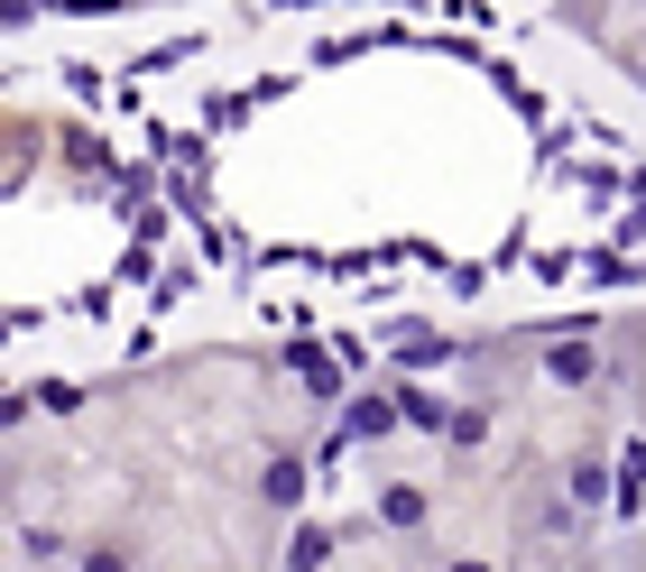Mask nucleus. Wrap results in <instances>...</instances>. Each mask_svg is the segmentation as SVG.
<instances>
[{
    "mask_svg": "<svg viewBox=\"0 0 646 572\" xmlns=\"http://www.w3.org/2000/svg\"><path fill=\"white\" fill-rule=\"evenodd\" d=\"M268 499H277V508L305 499V472H296V462H277V472H268Z\"/></svg>",
    "mask_w": 646,
    "mask_h": 572,
    "instance_id": "f257e3e1",
    "label": "nucleus"
},
{
    "mask_svg": "<svg viewBox=\"0 0 646 572\" xmlns=\"http://www.w3.org/2000/svg\"><path fill=\"white\" fill-rule=\"evenodd\" d=\"M351 434H360V444H370V434H388V406H379V398H360V406H351Z\"/></svg>",
    "mask_w": 646,
    "mask_h": 572,
    "instance_id": "f03ea898",
    "label": "nucleus"
}]
</instances>
